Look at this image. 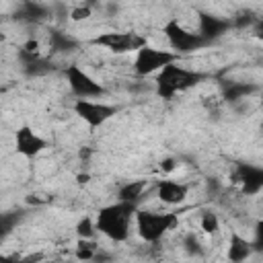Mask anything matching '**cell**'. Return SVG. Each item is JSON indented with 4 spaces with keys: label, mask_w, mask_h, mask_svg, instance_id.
<instances>
[{
    "label": "cell",
    "mask_w": 263,
    "mask_h": 263,
    "mask_svg": "<svg viewBox=\"0 0 263 263\" xmlns=\"http://www.w3.org/2000/svg\"><path fill=\"white\" fill-rule=\"evenodd\" d=\"M136 210H138V203L125 201V199H117V201L101 208L99 214L95 216L97 232H101L103 236H107L113 242H125L132 232V222H134Z\"/></svg>",
    "instance_id": "1"
},
{
    "label": "cell",
    "mask_w": 263,
    "mask_h": 263,
    "mask_svg": "<svg viewBox=\"0 0 263 263\" xmlns=\"http://www.w3.org/2000/svg\"><path fill=\"white\" fill-rule=\"evenodd\" d=\"M208 78L205 72H199V70H191L183 64L177 62H171L166 64L164 68H160L156 72V78H154V90L160 99L164 101H171L175 99L179 92H185V90H191L193 86H197L199 82H203Z\"/></svg>",
    "instance_id": "2"
},
{
    "label": "cell",
    "mask_w": 263,
    "mask_h": 263,
    "mask_svg": "<svg viewBox=\"0 0 263 263\" xmlns=\"http://www.w3.org/2000/svg\"><path fill=\"white\" fill-rule=\"evenodd\" d=\"M136 230L142 240L146 242H158L166 232H171L179 224V214L177 212H150V210H136L134 216Z\"/></svg>",
    "instance_id": "3"
},
{
    "label": "cell",
    "mask_w": 263,
    "mask_h": 263,
    "mask_svg": "<svg viewBox=\"0 0 263 263\" xmlns=\"http://www.w3.org/2000/svg\"><path fill=\"white\" fill-rule=\"evenodd\" d=\"M171 49L177 53V55H187V53H195L199 49H205L210 43L205 39L199 37L197 31H189L187 27H183L177 18H171L166 21L164 29H162Z\"/></svg>",
    "instance_id": "4"
},
{
    "label": "cell",
    "mask_w": 263,
    "mask_h": 263,
    "mask_svg": "<svg viewBox=\"0 0 263 263\" xmlns=\"http://www.w3.org/2000/svg\"><path fill=\"white\" fill-rule=\"evenodd\" d=\"M66 82L76 99H101L107 95V88L95 80L86 70H82L78 64H68L64 68Z\"/></svg>",
    "instance_id": "5"
},
{
    "label": "cell",
    "mask_w": 263,
    "mask_h": 263,
    "mask_svg": "<svg viewBox=\"0 0 263 263\" xmlns=\"http://www.w3.org/2000/svg\"><path fill=\"white\" fill-rule=\"evenodd\" d=\"M90 45L103 47L111 53H136L142 45H146V39L134 31H107L90 39Z\"/></svg>",
    "instance_id": "6"
},
{
    "label": "cell",
    "mask_w": 263,
    "mask_h": 263,
    "mask_svg": "<svg viewBox=\"0 0 263 263\" xmlns=\"http://www.w3.org/2000/svg\"><path fill=\"white\" fill-rule=\"evenodd\" d=\"M181 55H177L175 51L171 49H158V47H152V45H142L138 51H136V58H134V72L138 76H150V74H156L160 68H164L166 64L171 62H177Z\"/></svg>",
    "instance_id": "7"
},
{
    "label": "cell",
    "mask_w": 263,
    "mask_h": 263,
    "mask_svg": "<svg viewBox=\"0 0 263 263\" xmlns=\"http://www.w3.org/2000/svg\"><path fill=\"white\" fill-rule=\"evenodd\" d=\"M72 109H74L76 117L82 119L92 129L105 125L119 111V107H115L111 103H105V101H97V99H76Z\"/></svg>",
    "instance_id": "8"
},
{
    "label": "cell",
    "mask_w": 263,
    "mask_h": 263,
    "mask_svg": "<svg viewBox=\"0 0 263 263\" xmlns=\"http://www.w3.org/2000/svg\"><path fill=\"white\" fill-rule=\"evenodd\" d=\"M232 29V21L218 16L214 12L208 10H197V33L201 39H205L208 43L218 41L220 37H224L228 31Z\"/></svg>",
    "instance_id": "9"
},
{
    "label": "cell",
    "mask_w": 263,
    "mask_h": 263,
    "mask_svg": "<svg viewBox=\"0 0 263 263\" xmlns=\"http://www.w3.org/2000/svg\"><path fill=\"white\" fill-rule=\"evenodd\" d=\"M47 148V140L39 136L31 125H21L14 132V150L23 158H35Z\"/></svg>",
    "instance_id": "10"
},
{
    "label": "cell",
    "mask_w": 263,
    "mask_h": 263,
    "mask_svg": "<svg viewBox=\"0 0 263 263\" xmlns=\"http://www.w3.org/2000/svg\"><path fill=\"white\" fill-rule=\"evenodd\" d=\"M18 64H21V70L25 76L29 78H39V76H45L49 72H53V64L41 55V51H29L25 47H18Z\"/></svg>",
    "instance_id": "11"
},
{
    "label": "cell",
    "mask_w": 263,
    "mask_h": 263,
    "mask_svg": "<svg viewBox=\"0 0 263 263\" xmlns=\"http://www.w3.org/2000/svg\"><path fill=\"white\" fill-rule=\"evenodd\" d=\"M236 183L240 185L242 193L247 195H257L263 187V168L257 164H238L234 173Z\"/></svg>",
    "instance_id": "12"
},
{
    "label": "cell",
    "mask_w": 263,
    "mask_h": 263,
    "mask_svg": "<svg viewBox=\"0 0 263 263\" xmlns=\"http://www.w3.org/2000/svg\"><path fill=\"white\" fill-rule=\"evenodd\" d=\"M187 193H189V187L185 183H179V181H173V179H162V181L156 183V197L166 205L183 203Z\"/></svg>",
    "instance_id": "13"
},
{
    "label": "cell",
    "mask_w": 263,
    "mask_h": 263,
    "mask_svg": "<svg viewBox=\"0 0 263 263\" xmlns=\"http://www.w3.org/2000/svg\"><path fill=\"white\" fill-rule=\"evenodd\" d=\"M49 14H51V10H49L45 4L35 2V0H25V2L14 10V18H16V21H21V23H33V25L47 21Z\"/></svg>",
    "instance_id": "14"
},
{
    "label": "cell",
    "mask_w": 263,
    "mask_h": 263,
    "mask_svg": "<svg viewBox=\"0 0 263 263\" xmlns=\"http://www.w3.org/2000/svg\"><path fill=\"white\" fill-rule=\"evenodd\" d=\"M253 242L251 240H247L242 234H238L236 230H232L230 232V238H228V251H226V255H228V259L232 261V263H242V261H247L249 257H251V253H253Z\"/></svg>",
    "instance_id": "15"
},
{
    "label": "cell",
    "mask_w": 263,
    "mask_h": 263,
    "mask_svg": "<svg viewBox=\"0 0 263 263\" xmlns=\"http://www.w3.org/2000/svg\"><path fill=\"white\" fill-rule=\"evenodd\" d=\"M47 41H49L51 51H55V53H70V51L78 49V45H80L76 37H72L70 33H64L60 29H51L47 33Z\"/></svg>",
    "instance_id": "16"
},
{
    "label": "cell",
    "mask_w": 263,
    "mask_h": 263,
    "mask_svg": "<svg viewBox=\"0 0 263 263\" xmlns=\"http://www.w3.org/2000/svg\"><path fill=\"white\" fill-rule=\"evenodd\" d=\"M257 92V84H251V82H230L224 90H222V97L224 101L228 103H236L240 99H247L249 95Z\"/></svg>",
    "instance_id": "17"
},
{
    "label": "cell",
    "mask_w": 263,
    "mask_h": 263,
    "mask_svg": "<svg viewBox=\"0 0 263 263\" xmlns=\"http://www.w3.org/2000/svg\"><path fill=\"white\" fill-rule=\"evenodd\" d=\"M148 189V181L144 179H138V181H127L119 187L117 191V199H125V201H140V197L146 193Z\"/></svg>",
    "instance_id": "18"
},
{
    "label": "cell",
    "mask_w": 263,
    "mask_h": 263,
    "mask_svg": "<svg viewBox=\"0 0 263 263\" xmlns=\"http://www.w3.org/2000/svg\"><path fill=\"white\" fill-rule=\"evenodd\" d=\"M21 218H23V212H16V210L0 212V240L6 238L16 228V224L21 222Z\"/></svg>",
    "instance_id": "19"
},
{
    "label": "cell",
    "mask_w": 263,
    "mask_h": 263,
    "mask_svg": "<svg viewBox=\"0 0 263 263\" xmlns=\"http://www.w3.org/2000/svg\"><path fill=\"white\" fill-rule=\"evenodd\" d=\"M199 226L205 234H214V232L220 230V220L212 210H203L201 216H199Z\"/></svg>",
    "instance_id": "20"
},
{
    "label": "cell",
    "mask_w": 263,
    "mask_h": 263,
    "mask_svg": "<svg viewBox=\"0 0 263 263\" xmlns=\"http://www.w3.org/2000/svg\"><path fill=\"white\" fill-rule=\"evenodd\" d=\"M76 234L78 238H92L95 232H97V226H95V218L90 216H82L78 222H76Z\"/></svg>",
    "instance_id": "21"
},
{
    "label": "cell",
    "mask_w": 263,
    "mask_h": 263,
    "mask_svg": "<svg viewBox=\"0 0 263 263\" xmlns=\"http://www.w3.org/2000/svg\"><path fill=\"white\" fill-rule=\"evenodd\" d=\"M76 257L78 259H92L95 257V242H92V238H78Z\"/></svg>",
    "instance_id": "22"
},
{
    "label": "cell",
    "mask_w": 263,
    "mask_h": 263,
    "mask_svg": "<svg viewBox=\"0 0 263 263\" xmlns=\"http://www.w3.org/2000/svg\"><path fill=\"white\" fill-rule=\"evenodd\" d=\"M90 14H92V8H90L88 4H84V6H76V8L70 10V18H72L74 23H78V21H86Z\"/></svg>",
    "instance_id": "23"
},
{
    "label": "cell",
    "mask_w": 263,
    "mask_h": 263,
    "mask_svg": "<svg viewBox=\"0 0 263 263\" xmlns=\"http://www.w3.org/2000/svg\"><path fill=\"white\" fill-rule=\"evenodd\" d=\"M185 245H187V251H189V253H197V251H199V240H197L193 234L185 236Z\"/></svg>",
    "instance_id": "24"
},
{
    "label": "cell",
    "mask_w": 263,
    "mask_h": 263,
    "mask_svg": "<svg viewBox=\"0 0 263 263\" xmlns=\"http://www.w3.org/2000/svg\"><path fill=\"white\" fill-rule=\"evenodd\" d=\"M175 168V160H162V171H173Z\"/></svg>",
    "instance_id": "25"
}]
</instances>
